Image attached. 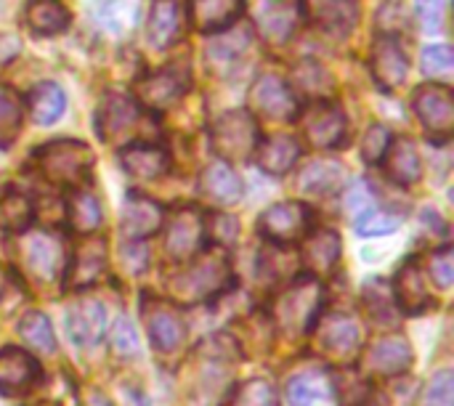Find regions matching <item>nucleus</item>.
I'll return each mask as SVG.
<instances>
[{
  "mask_svg": "<svg viewBox=\"0 0 454 406\" xmlns=\"http://www.w3.org/2000/svg\"><path fill=\"white\" fill-rule=\"evenodd\" d=\"M423 72L434 80H442V77H450L454 66V56L450 45H428L423 51Z\"/></svg>",
  "mask_w": 454,
  "mask_h": 406,
  "instance_id": "obj_44",
  "label": "nucleus"
},
{
  "mask_svg": "<svg viewBox=\"0 0 454 406\" xmlns=\"http://www.w3.org/2000/svg\"><path fill=\"white\" fill-rule=\"evenodd\" d=\"M325 301V290L314 277H303L290 285V290L279 301V319L295 332H309L319 316Z\"/></svg>",
  "mask_w": 454,
  "mask_h": 406,
  "instance_id": "obj_4",
  "label": "nucleus"
},
{
  "mask_svg": "<svg viewBox=\"0 0 454 406\" xmlns=\"http://www.w3.org/2000/svg\"><path fill=\"white\" fill-rule=\"evenodd\" d=\"M67 332L69 340L77 348H93L101 343L104 332H106V314L101 308V303H77L67 311Z\"/></svg>",
  "mask_w": 454,
  "mask_h": 406,
  "instance_id": "obj_19",
  "label": "nucleus"
},
{
  "mask_svg": "<svg viewBox=\"0 0 454 406\" xmlns=\"http://www.w3.org/2000/svg\"><path fill=\"white\" fill-rule=\"evenodd\" d=\"M19 332L24 338L27 346H32L40 354H53L56 351V338H53V327L51 319L43 311H27L19 322Z\"/></svg>",
  "mask_w": 454,
  "mask_h": 406,
  "instance_id": "obj_38",
  "label": "nucleus"
},
{
  "mask_svg": "<svg viewBox=\"0 0 454 406\" xmlns=\"http://www.w3.org/2000/svg\"><path fill=\"white\" fill-rule=\"evenodd\" d=\"M301 154H303L301 141L295 136H285V133L269 136V138L258 141V146H255L258 165L269 176H287L295 168V162L301 160Z\"/></svg>",
  "mask_w": 454,
  "mask_h": 406,
  "instance_id": "obj_21",
  "label": "nucleus"
},
{
  "mask_svg": "<svg viewBox=\"0 0 454 406\" xmlns=\"http://www.w3.org/2000/svg\"><path fill=\"white\" fill-rule=\"evenodd\" d=\"M5 290H8V271L0 266V298L5 295Z\"/></svg>",
  "mask_w": 454,
  "mask_h": 406,
  "instance_id": "obj_54",
  "label": "nucleus"
},
{
  "mask_svg": "<svg viewBox=\"0 0 454 406\" xmlns=\"http://www.w3.org/2000/svg\"><path fill=\"white\" fill-rule=\"evenodd\" d=\"M402 226V218L399 215H391V213H380V210H372L370 215H364L356 229L362 237H383V234H391Z\"/></svg>",
  "mask_w": 454,
  "mask_h": 406,
  "instance_id": "obj_47",
  "label": "nucleus"
},
{
  "mask_svg": "<svg viewBox=\"0 0 454 406\" xmlns=\"http://www.w3.org/2000/svg\"><path fill=\"white\" fill-rule=\"evenodd\" d=\"M346 181V170L335 160L309 162L301 173V191L306 194H333Z\"/></svg>",
  "mask_w": 454,
  "mask_h": 406,
  "instance_id": "obj_32",
  "label": "nucleus"
},
{
  "mask_svg": "<svg viewBox=\"0 0 454 406\" xmlns=\"http://www.w3.org/2000/svg\"><path fill=\"white\" fill-rule=\"evenodd\" d=\"M426 406H452V372L450 370H442L439 375H434L428 386Z\"/></svg>",
  "mask_w": 454,
  "mask_h": 406,
  "instance_id": "obj_51",
  "label": "nucleus"
},
{
  "mask_svg": "<svg viewBox=\"0 0 454 406\" xmlns=\"http://www.w3.org/2000/svg\"><path fill=\"white\" fill-rule=\"evenodd\" d=\"M330 378L325 372H303L290 378L287 383V402L290 406H311L314 402L325 399L330 394Z\"/></svg>",
  "mask_w": 454,
  "mask_h": 406,
  "instance_id": "obj_36",
  "label": "nucleus"
},
{
  "mask_svg": "<svg viewBox=\"0 0 454 406\" xmlns=\"http://www.w3.org/2000/svg\"><path fill=\"white\" fill-rule=\"evenodd\" d=\"M149 338L157 351L170 354L186 340V327L184 322L170 311V308H154L149 314Z\"/></svg>",
  "mask_w": 454,
  "mask_h": 406,
  "instance_id": "obj_33",
  "label": "nucleus"
},
{
  "mask_svg": "<svg viewBox=\"0 0 454 406\" xmlns=\"http://www.w3.org/2000/svg\"><path fill=\"white\" fill-rule=\"evenodd\" d=\"M24 122V101L13 88L0 85V149L11 146Z\"/></svg>",
  "mask_w": 454,
  "mask_h": 406,
  "instance_id": "obj_37",
  "label": "nucleus"
},
{
  "mask_svg": "<svg viewBox=\"0 0 454 406\" xmlns=\"http://www.w3.org/2000/svg\"><path fill=\"white\" fill-rule=\"evenodd\" d=\"M24 263L32 271V277H37L40 282H53L67 266L64 245L45 231H35L24 242Z\"/></svg>",
  "mask_w": 454,
  "mask_h": 406,
  "instance_id": "obj_12",
  "label": "nucleus"
},
{
  "mask_svg": "<svg viewBox=\"0 0 454 406\" xmlns=\"http://www.w3.org/2000/svg\"><path fill=\"white\" fill-rule=\"evenodd\" d=\"M370 69L375 82L383 90H394L407 80L410 72V59L402 48V43L396 37H380L372 48V59H370Z\"/></svg>",
  "mask_w": 454,
  "mask_h": 406,
  "instance_id": "obj_14",
  "label": "nucleus"
},
{
  "mask_svg": "<svg viewBox=\"0 0 454 406\" xmlns=\"http://www.w3.org/2000/svg\"><path fill=\"white\" fill-rule=\"evenodd\" d=\"M162 221H165V210L157 202H152L149 197H128L122 207V234L130 242L149 239L162 229Z\"/></svg>",
  "mask_w": 454,
  "mask_h": 406,
  "instance_id": "obj_22",
  "label": "nucleus"
},
{
  "mask_svg": "<svg viewBox=\"0 0 454 406\" xmlns=\"http://www.w3.org/2000/svg\"><path fill=\"white\" fill-rule=\"evenodd\" d=\"M383 160H386L388 178L396 181V183H402V186L418 183L420 176H423V162H420V154H418V146H415L412 138L394 136V141L386 149Z\"/></svg>",
  "mask_w": 454,
  "mask_h": 406,
  "instance_id": "obj_23",
  "label": "nucleus"
},
{
  "mask_svg": "<svg viewBox=\"0 0 454 406\" xmlns=\"http://www.w3.org/2000/svg\"><path fill=\"white\" fill-rule=\"evenodd\" d=\"M250 101H253L255 112H261L271 120H295L301 112V104H298V96L293 93V88L274 74H263L255 80V85L250 90Z\"/></svg>",
  "mask_w": 454,
  "mask_h": 406,
  "instance_id": "obj_9",
  "label": "nucleus"
},
{
  "mask_svg": "<svg viewBox=\"0 0 454 406\" xmlns=\"http://www.w3.org/2000/svg\"><path fill=\"white\" fill-rule=\"evenodd\" d=\"M37 406H59V404H51V402H45V404H37Z\"/></svg>",
  "mask_w": 454,
  "mask_h": 406,
  "instance_id": "obj_56",
  "label": "nucleus"
},
{
  "mask_svg": "<svg viewBox=\"0 0 454 406\" xmlns=\"http://www.w3.org/2000/svg\"><path fill=\"white\" fill-rule=\"evenodd\" d=\"M141 120V104L125 93H109L96 114V130L104 141H117Z\"/></svg>",
  "mask_w": 454,
  "mask_h": 406,
  "instance_id": "obj_10",
  "label": "nucleus"
},
{
  "mask_svg": "<svg viewBox=\"0 0 454 406\" xmlns=\"http://www.w3.org/2000/svg\"><path fill=\"white\" fill-rule=\"evenodd\" d=\"M138 16L141 0H109L101 11V19L112 32H130L138 24Z\"/></svg>",
  "mask_w": 454,
  "mask_h": 406,
  "instance_id": "obj_40",
  "label": "nucleus"
},
{
  "mask_svg": "<svg viewBox=\"0 0 454 406\" xmlns=\"http://www.w3.org/2000/svg\"><path fill=\"white\" fill-rule=\"evenodd\" d=\"M24 21L35 35L51 37V35L67 32V27L72 24V16L61 0H29L24 11Z\"/></svg>",
  "mask_w": 454,
  "mask_h": 406,
  "instance_id": "obj_26",
  "label": "nucleus"
},
{
  "mask_svg": "<svg viewBox=\"0 0 454 406\" xmlns=\"http://www.w3.org/2000/svg\"><path fill=\"white\" fill-rule=\"evenodd\" d=\"M16 53H19V40L13 35H0V69L11 59H16Z\"/></svg>",
  "mask_w": 454,
  "mask_h": 406,
  "instance_id": "obj_53",
  "label": "nucleus"
},
{
  "mask_svg": "<svg viewBox=\"0 0 454 406\" xmlns=\"http://www.w3.org/2000/svg\"><path fill=\"white\" fill-rule=\"evenodd\" d=\"M181 35V5L176 0H157L149 16V43L162 51Z\"/></svg>",
  "mask_w": 454,
  "mask_h": 406,
  "instance_id": "obj_30",
  "label": "nucleus"
},
{
  "mask_svg": "<svg viewBox=\"0 0 454 406\" xmlns=\"http://www.w3.org/2000/svg\"><path fill=\"white\" fill-rule=\"evenodd\" d=\"M412 106L423 128L436 138H450L454 130V98L447 85H423L418 88Z\"/></svg>",
  "mask_w": 454,
  "mask_h": 406,
  "instance_id": "obj_7",
  "label": "nucleus"
},
{
  "mask_svg": "<svg viewBox=\"0 0 454 406\" xmlns=\"http://www.w3.org/2000/svg\"><path fill=\"white\" fill-rule=\"evenodd\" d=\"M303 133L317 149H338L348 141V120L335 104H317L303 117Z\"/></svg>",
  "mask_w": 454,
  "mask_h": 406,
  "instance_id": "obj_8",
  "label": "nucleus"
},
{
  "mask_svg": "<svg viewBox=\"0 0 454 406\" xmlns=\"http://www.w3.org/2000/svg\"><path fill=\"white\" fill-rule=\"evenodd\" d=\"M245 0H192L189 16L200 32H223L242 16Z\"/></svg>",
  "mask_w": 454,
  "mask_h": 406,
  "instance_id": "obj_24",
  "label": "nucleus"
},
{
  "mask_svg": "<svg viewBox=\"0 0 454 406\" xmlns=\"http://www.w3.org/2000/svg\"><path fill=\"white\" fill-rule=\"evenodd\" d=\"M303 258L314 271H330L340 258V237L333 229H319L314 234H306Z\"/></svg>",
  "mask_w": 454,
  "mask_h": 406,
  "instance_id": "obj_34",
  "label": "nucleus"
},
{
  "mask_svg": "<svg viewBox=\"0 0 454 406\" xmlns=\"http://www.w3.org/2000/svg\"><path fill=\"white\" fill-rule=\"evenodd\" d=\"M205 239V221L194 210H181L168 229V255L176 263H189L200 255Z\"/></svg>",
  "mask_w": 454,
  "mask_h": 406,
  "instance_id": "obj_13",
  "label": "nucleus"
},
{
  "mask_svg": "<svg viewBox=\"0 0 454 406\" xmlns=\"http://www.w3.org/2000/svg\"><path fill=\"white\" fill-rule=\"evenodd\" d=\"M367 364H370L372 372L386 375V378H399V375H404V372L412 367V348H410V340H407L404 335H399V332L380 338V340L370 348Z\"/></svg>",
  "mask_w": 454,
  "mask_h": 406,
  "instance_id": "obj_20",
  "label": "nucleus"
},
{
  "mask_svg": "<svg viewBox=\"0 0 454 406\" xmlns=\"http://www.w3.org/2000/svg\"><path fill=\"white\" fill-rule=\"evenodd\" d=\"M67 269V287L85 290L93 287L106 271V245L104 239H82L74 250Z\"/></svg>",
  "mask_w": 454,
  "mask_h": 406,
  "instance_id": "obj_11",
  "label": "nucleus"
},
{
  "mask_svg": "<svg viewBox=\"0 0 454 406\" xmlns=\"http://www.w3.org/2000/svg\"><path fill=\"white\" fill-rule=\"evenodd\" d=\"M391 141H394V133L386 125H370L367 133H364V141H362V157H364V162H370V165L383 162V154L391 146Z\"/></svg>",
  "mask_w": 454,
  "mask_h": 406,
  "instance_id": "obj_43",
  "label": "nucleus"
},
{
  "mask_svg": "<svg viewBox=\"0 0 454 406\" xmlns=\"http://www.w3.org/2000/svg\"><path fill=\"white\" fill-rule=\"evenodd\" d=\"M90 406H112V404H109V399H104L101 394H93V396H90Z\"/></svg>",
  "mask_w": 454,
  "mask_h": 406,
  "instance_id": "obj_55",
  "label": "nucleus"
},
{
  "mask_svg": "<svg viewBox=\"0 0 454 406\" xmlns=\"http://www.w3.org/2000/svg\"><path fill=\"white\" fill-rule=\"evenodd\" d=\"M298 24V8L290 0H266L258 13V27L266 40L285 43L293 37Z\"/></svg>",
  "mask_w": 454,
  "mask_h": 406,
  "instance_id": "obj_27",
  "label": "nucleus"
},
{
  "mask_svg": "<svg viewBox=\"0 0 454 406\" xmlns=\"http://www.w3.org/2000/svg\"><path fill=\"white\" fill-rule=\"evenodd\" d=\"M64 109H67V96L51 80L37 82L29 90V96H27V112H29V117L37 125H53V122H59L61 114H64Z\"/></svg>",
  "mask_w": 454,
  "mask_h": 406,
  "instance_id": "obj_28",
  "label": "nucleus"
},
{
  "mask_svg": "<svg viewBox=\"0 0 454 406\" xmlns=\"http://www.w3.org/2000/svg\"><path fill=\"white\" fill-rule=\"evenodd\" d=\"M428 274H431V279H434L442 290L452 287L454 255L450 245H447V247H442V250H436V253L431 255V261H428Z\"/></svg>",
  "mask_w": 454,
  "mask_h": 406,
  "instance_id": "obj_49",
  "label": "nucleus"
},
{
  "mask_svg": "<svg viewBox=\"0 0 454 406\" xmlns=\"http://www.w3.org/2000/svg\"><path fill=\"white\" fill-rule=\"evenodd\" d=\"M237 234H239V223H237V218H231V215H221V213L207 215V221H205V237H207V239H213L215 245H234Z\"/></svg>",
  "mask_w": 454,
  "mask_h": 406,
  "instance_id": "obj_45",
  "label": "nucleus"
},
{
  "mask_svg": "<svg viewBox=\"0 0 454 406\" xmlns=\"http://www.w3.org/2000/svg\"><path fill=\"white\" fill-rule=\"evenodd\" d=\"M364 303L378 322H394L396 319L399 308L394 301V290L386 279H370L364 285Z\"/></svg>",
  "mask_w": 454,
  "mask_h": 406,
  "instance_id": "obj_39",
  "label": "nucleus"
},
{
  "mask_svg": "<svg viewBox=\"0 0 454 406\" xmlns=\"http://www.w3.org/2000/svg\"><path fill=\"white\" fill-rule=\"evenodd\" d=\"M189 88V74L184 69H176V66H168V69H160V72H149L144 77L136 80L133 85V98L146 106V109H168L173 106Z\"/></svg>",
  "mask_w": 454,
  "mask_h": 406,
  "instance_id": "obj_6",
  "label": "nucleus"
},
{
  "mask_svg": "<svg viewBox=\"0 0 454 406\" xmlns=\"http://www.w3.org/2000/svg\"><path fill=\"white\" fill-rule=\"evenodd\" d=\"M372 210H378V205H375V197H372L370 186H367L364 181H354L351 189H348V194H346V199H343V213H346V218H351L354 223H359V221H362L364 215H370Z\"/></svg>",
  "mask_w": 454,
  "mask_h": 406,
  "instance_id": "obj_42",
  "label": "nucleus"
},
{
  "mask_svg": "<svg viewBox=\"0 0 454 406\" xmlns=\"http://www.w3.org/2000/svg\"><path fill=\"white\" fill-rule=\"evenodd\" d=\"M122 170L138 181H157L170 173V154L157 144H130L120 152Z\"/></svg>",
  "mask_w": 454,
  "mask_h": 406,
  "instance_id": "obj_18",
  "label": "nucleus"
},
{
  "mask_svg": "<svg viewBox=\"0 0 454 406\" xmlns=\"http://www.w3.org/2000/svg\"><path fill=\"white\" fill-rule=\"evenodd\" d=\"M35 160L48 181L56 183H77L85 181L93 168V152L82 141L59 138L35 152Z\"/></svg>",
  "mask_w": 454,
  "mask_h": 406,
  "instance_id": "obj_1",
  "label": "nucleus"
},
{
  "mask_svg": "<svg viewBox=\"0 0 454 406\" xmlns=\"http://www.w3.org/2000/svg\"><path fill=\"white\" fill-rule=\"evenodd\" d=\"M234 406H277V394L266 380H250L239 388Z\"/></svg>",
  "mask_w": 454,
  "mask_h": 406,
  "instance_id": "obj_46",
  "label": "nucleus"
},
{
  "mask_svg": "<svg viewBox=\"0 0 454 406\" xmlns=\"http://www.w3.org/2000/svg\"><path fill=\"white\" fill-rule=\"evenodd\" d=\"M359 340H362V332H359V324L354 316H348V314L327 316V322L322 327V346L330 354H338V356L354 354L359 348Z\"/></svg>",
  "mask_w": 454,
  "mask_h": 406,
  "instance_id": "obj_29",
  "label": "nucleus"
},
{
  "mask_svg": "<svg viewBox=\"0 0 454 406\" xmlns=\"http://www.w3.org/2000/svg\"><path fill=\"white\" fill-rule=\"evenodd\" d=\"M226 285H231V271H229L226 258L202 255L184 274L176 277L173 293L184 303H197V301H207L218 295Z\"/></svg>",
  "mask_w": 454,
  "mask_h": 406,
  "instance_id": "obj_3",
  "label": "nucleus"
},
{
  "mask_svg": "<svg viewBox=\"0 0 454 406\" xmlns=\"http://www.w3.org/2000/svg\"><path fill=\"white\" fill-rule=\"evenodd\" d=\"M67 218H69V226L77 234H93L101 226V218H104L96 194L88 191V189H72L69 199H67Z\"/></svg>",
  "mask_w": 454,
  "mask_h": 406,
  "instance_id": "obj_31",
  "label": "nucleus"
},
{
  "mask_svg": "<svg viewBox=\"0 0 454 406\" xmlns=\"http://www.w3.org/2000/svg\"><path fill=\"white\" fill-rule=\"evenodd\" d=\"M112 346L120 356H136L138 354V332L128 316H120L112 330Z\"/></svg>",
  "mask_w": 454,
  "mask_h": 406,
  "instance_id": "obj_48",
  "label": "nucleus"
},
{
  "mask_svg": "<svg viewBox=\"0 0 454 406\" xmlns=\"http://www.w3.org/2000/svg\"><path fill=\"white\" fill-rule=\"evenodd\" d=\"M261 136H258V122L250 112L234 109L226 112L215 120L213 130H210V144L213 152L231 162V160H247L250 154H255Z\"/></svg>",
  "mask_w": 454,
  "mask_h": 406,
  "instance_id": "obj_2",
  "label": "nucleus"
},
{
  "mask_svg": "<svg viewBox=\"0 0 454 406\" xmlns=\"http://www.w3.org/2000/svg\"><path fill=\"white\" fill-rule=\"evenodd\" d=\"M32 215H35V207L24 191L5 189L0 194V229L3 231H11V234L27 231L32 223Z\"/></svg>",
  "mask_w": 454,
  "mask_h": 406,
  "instance_id": "obj_35",
  "label": "nucleus"
},
{
  "mask_svg": "<svg viewBox=\"0 0 454 406\" xmlns=\"http://www.w3.org/2000/svg\"><path fill=\"white\" fill-rule=\"evenodd\" d=\"M303 16L333 35H348L359 21L356 0H303Z\"/></svg>",
  "mask_w": 454,
  "mask_h": 406,
  "instance_id": "obj_17",
  "label": "nucleus"
},
{
  "mask_svg": "<svg viewBox=\"0 0 454 406\" xmlns=\"http://www.w3.org/2000/svg\"><path fill=\"white\" fill-rule=\"evenodd\" d=\"M418 16L426 32H442L444 27V13H447V0H415Z\"/></svg>",
  "mask_w": 454,
  "mask_h": 406,
  "instance_id": "obj_50",
  "label": "nucleus"
},
{
  "mask_svg": "<svg viewBox=\"0 0 454 406\" xmlns=\"http://www.w3.org/2000/svg\"><path fill=\"white\" fill-rule=\"evenodd\" d=\"M122 263L128 266L130 274H141L146 269V245H144V239L130 242V245L122 247Z\"/></svg>",
  "mask_w": 454,
  "mask_h": 406,
  "instance_id": "obj_52",
  "label": "nucleus"
},
{
  "mask_svg": "<svg viewBox=\"0 0 454 406\" xmlns=\"http://www.w3.org/2000/svg\"><path fill=\"white\" fill-rule=\"evenodd\" d=\"M309 226H311V210L303 202L271 205L258 221V231L277 245H293L303 239L309 234Z\"/></svg>",
  "mask_w": 454,
  "mask_h": 406,
  "instance_id": "obj_5",
  "label": "nucleus"
},
{
  "mask_svg": "<svg viewBox=\"0 0 454 406\" xmlns=\"http://www.w3.org/2000/svg\"><path fill=\"white\" fill-rule=\"evenodd\" d=\"M200 189L207 199L218 205H234L242 197V181L226 160H215L213 165H207V170L202 173Z\"/></svg>",
  "mask_w": 454,
  "mask_h": 406,
  "instance_id": "obj_25",
  "label": "nucleus"
},
{
  "mask_svg": "<svg viewBox=\"0 0 454 406\" xmlns=\"http://www.w3.org/2000/svg\"><path fill=\"white\" fill-rule=\"evenodd\" d=\"M391 290H394L396 308L404 311V314L418 316V314H423V311H428L434 306V295H431V290L426 285V277H423L418 261H407L396 271Z\"/></svg>",
  "mask_w": 454,
  "mask_h": 406,
  "instance_id": "obj_15",
  "label": "nucleus"
},
{
  "mask_svg": "<svg viewBox=\"0 0 454 406\" xmlns=\"http://www.w3.org/2000/svg\"><path fill=\"white\" fill-rule=\"evenodd\" d=\"M250 45V32H229L223 29L221 37L207 48V56L215 66H226L229 61L239 59V53H245V48Z\"/></svg>",
  "mask_w": 454,
  "mask_h": 406,
  "instance_id": "obj_41",
  "label": "nucleus"
},
{
  "mask_svg": "<svg viewBox=\"0 0 454 406\" xmlns=\"http://www.w3.org/2000/svg\"><path fill=\"white\" fill-rule=\"evenodd\" d=\"M43 378L40 364L32 354L5 346L0 348V396L21 394Z\"/></svg>",
  "mask_w": 454,
  "mask_h": 406,
  "instance_id": "obj_16",
  "label": "nucleus"
}]
</instances>
